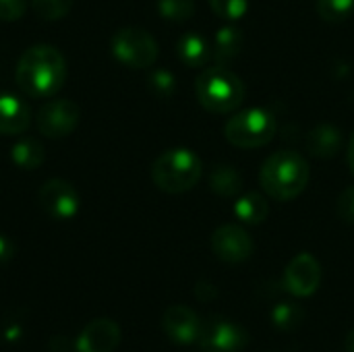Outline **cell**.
<instances>
[{"label": "cell", "mask_w": 354, "mask_h": 352, "mask_svg": "<svg viewBox=\"0 0 354 352\" xmlns=\"http://www.w3.org/2000/svg\"><path fill=\"white\" fill-rule=\"evenodd\" d=\"M162 328L168 340H172L178 346L195 344L199 342V336H201V319L187 305L168 307L162 315Z\"/></svg>", "instance_id": "cell-12"}, {"label": "cell", "mask_w": 354, "mask_h": 352, "mask_svg": "<svg viewBox=\"0 0 354 352\" xmlns=\"http://www.w3.org/2000/svg\"><path fill=\"white\" fill-rule=\"evenodd\" d=\"M120 328L112 319H93L89 322L77 340L79 352H114L120 344Z\"/></svg>", "instance_id": "cell-13"}, {"label": "cell", "mask_w": 354, "mask_h": 352, "mask_svg": "<svg viewBox=\"0 0 354 352\" xmlns=\"http://www.w3.org/2000/svg\"><path fill=\"white\" fill-rule=\"evenodd\" d=\"M27 0H0V19L2 21H19L25 15Z\"/></svg>", "instance_id": "cell-28"}, {"label": "cell", "mask_w": 354, "mask_h": 352, "mask_svg": "<svg viewBox=\"0 0 354 352\" xmlns=\"http://www.w3.org/2000/svg\"><path fill=\"white\" fill-rule=\"evenodd\" d=\"M176 54H178L180 62L191 68H201L212 58L209 44L199 33H185L176 44Z\"/></svg>", "instance_id": "cell-17"}, {"label": "cell", "mask_w": 354, "mask_h": 352, "mask_svg": "<svg viewBox=\"0 0 354 352\" xmlns=\"http://www.w3.org/2000/svg\"><path fill=\"white\" fill-rule=\"evenodd\" d=\"M39 205L54 220H71L81 207V197L68 180L50 178L39 189Z\"/></svg>", "instance_id": "cell-10"}, {"label": "cell", "mask_w": 354, "mask_h": 352, "mask_svg": "<svg viewBox=\"0 0 354 352\" xmlns=\"http://www.w3.org/2000/svg\"><path fill=\"white\" fill-rule=\"evenodd\" d=\"M195 297H197V301H201V303H212V301L218 299V288H216L212 282L201 280V282L195 286Z\"/></svg>", "instance_id": "cell-29"}, {"label": "cell", "mask_w": 354, "mask_h": 352, "mask_svg": "<svg viewBox=\"0 0 354 352\" xmlns=\"http://www.w3.org/2000/svg\"><path fill=\"white\" fill-rule=\"evenodd\" d=\"M44 145L37 139L25 137L10 147V160L23 170H37L44 164Z\"/></svg>", "instance_id": "cell-19"}, {"label": "cell", "mask_w": 354, "mask_h": 352, "mask_svg": "<svg viewBox=\"0 0 354 352\" xmlns=\"http://www.w3.org/2000/svg\"><path fill=\"white\" fill-rule=\"evenodd\" d=\"M209 187L220 197H234L243 189V176L228 164H218L209 172Z\"/></svg>", "instance_id": "cell-20"}, {"label": "cell", "mask_w": 354, "mask_h": 352, "mask_svg": "<svg viewBox=\"0 0 354 352\" xmlns=\"http://www.w3.org/2000/svg\"><path fill=\"white\" fill-rule=\"evenodd\" d=\"M348 166H351V170H353L354 174V135L353 139H351V143H348Z\"/></svg>", "instance_id": "cell-32"}, {"label": "cell", "mask_w": 354, "mask_h": 352, "mask_svg": "<svg viewBox=\"0 0 354 352\" xmlns=\"http://www.w3.org/2000/svg\"><path fill=\"white\" fill-rule=\"evenodd\" d=\"M79 118H81V110L73 100H52L39 108L35 122L41 135L50 139H60L75 131Z\"/></svg>", "instance_id": "cell-8"}, {"label": "cell", "mask_w": 354, "mask_h": 352, "mask_svg": "<svg viewBox=\"0 0 354 352\" xmlns=\"http://www.w3.org/2000/svg\"><path fill=\"white\" fill-rule=\"evenodd\" d=\"M338 218L344 222V224H351L354 226V185L346 187L342 191V195L338 197Z\"/></svg>", "instance_id": "cell-27"}, {"label": "cell", "mask_w": 354, "mask_h": 352, "mask_svg": "<svg viewBox=\"0 0 354 352\" xmlns=\"http://www.w3.org/2000/svg\"><path fill=\"white\" fill-rule=\"evenodd\" d=\"M195 95L205 110L214 114H226L245 102L247 89L236 73L216 64L199 73L195 81Z\"/></svg>", "instance_id": "cell-3"}, {"label": "cell", "mask_w": 354, "mask_h": 352, "mask_svg": "<svg viewBox=\"0 0 354 352\" xmlns=\"http://www.w3.org/2000/svg\"><path fill=\"white\" fill-rule=\"evenodd\" d=\"M307 151L315 158H334L342 145V133L334 124H319L307 135Z\"/></svg>", "instance_id": "cell-15"}, {"label": "cell", "mask_w": 354, "mask_h": 352, "mask_svg": "<svg viewBox=\"0 0 354 352\" xmlns=\"http://www.w3.org/2000/svg\"><path fill=\"white\" fill-rule=\"evenodd\" d=\"M158 12L172 23L189 21L195 15V0H158Z\"/></svg>", "instance_id": "cell-23"}, {"label": "cell", "mask_w": 354, "mask_h": 352, "mask_svg": "<svg viewBox=\"0 0 354 352\" xmlns=\"http://www.w3.org/2000/svg\"><path fill=\"white\" fill-rule=\"evenodd\" d=\"M315 6L326 23H342L354 12V0H317Z\"/></svg>", "instance_id": "cell-22"}, {"label": "cell", "mask_w": 354, "mask_h": 352, "mask_svg": "<svg viewBox=\"0 0 354 352\" xmlns=\"http://www.w3.org/2000/svg\"><path fill=\"white\" fill-rule=\"evenodd\" d=\"M209 6L216 17L224 21H239L245 17L249 0H209Z\"/></svg>", "instance_id": "cell-25"}, {"label": "cell", "mask_w": 354, "mask_h": 352, "mask_svg": "<svg viewBox=\"0 0 354 352\" xmlns=\"http://www.w3.org/2000/svg\"><path fill=\"white\" fill-rule=\"evenodd\" d=\"M29 122V106L12 93H0V135H21L27 131Z\"/></svg>", "instance_id": "cell-14"}, {"label": "cell", "mask_w": 354, "mask_h": 352, "mask_svg": "<svg viewBox=\"0 0 354 352\" xmlns=\"http://www.w3.org/2000/svg\"><path fill=\"white\" fill-rule=\"evenodd\" d=\"M276 135V120L263 108H251L228 118L224 137L228 143L241 149H255L268 145Z\"/></svg>", "instance_id": "cell-5"}, {"label": "cell", "mask_w": 354, "mask_h": 352, "mask_svg": "<svg viewBox=\"0 0 354 352\" xmlns=\"http://www.w3.org/2000/svg\"><path fill=\"white\" fill-rule=\"evenodd\" d=\"M205 352H218V351H205Z\"/></svg>", "instance_id": "cell-33"}, {"label": "cell", "mask_w": 354, "mask_h": 352, "mask_svg": "<svg viewBox=\"0 0 354 352\" xmlns=\"http://www.w3.org/2000/svg\"><path fill=\"white\" fill-rule=\"evenodd\" d=\"M284 286L292 297H313L322 286V266L311 253H299L284 270Z\"/></svg>", "instance_id": "cell-11"}, {"label": "cell", "mask_w": 354, "mask_h": 352, "mask_svg": "<svg viewBox=\"0 0 354 352\" xmlns=\"http://www.w3.org/2000/svg\"><path fill=\"white\" fill-rule=\"evenodd\" d=\"M203 174V164L199 156L185 147L166 149L160 154L151 166L153 185L170 195L191 191Z\"/></svg>", "instance_id": "cell-4"}, {"label": "cell", "mask_w": 354, "mask_h": 352, "mask_svg": "<svg viewBox=\"0 0 354 352\" xmlns=\"http://www.w3.org/2000/svg\"><path fill=\"white\" fill-rule=\"evenodd\" d=\"M12 253H15V247H12V243H10L6 237H2V234H0V263L8 261V259L12 257Z\"/></svg>", "instance_id": "cell-30"}, {"label": "cell", "mask_w": 354, "mask_h": 352, "mask_svg": "<svg viewBox=\"0 0 354 352\" xmlns=\"http://www.w3.org/2000/svg\"><path fill=\"white\" fill-rule=\"evenodd\" d=\"M147 85H149V89H151L153 95L164 98V100L170 98V95L176 91V79H174V75H172L170 71H166V68L153 71V73L149 75V79H147Z\"/></svg>", "instance_id": "cell-26"}, {"label": "cell", "mask_w": 354, "mask_h": 352, "mask_svg": "<svg viewBox=\"0 0 354 352\" xmlns=\"http://www.w3.org/2000/svg\"><path fill=\"white\" fill-rule=\"evenodd\" d=\"M158 41L149 31L139 27H124L112 37V54L129 68H149L158 58Z\"/></svg>", "instance_id": "cell-6"}, {"label": "cell", "mask_w": 354, "mask_h": 352, "mask_svg": "<svg viewBox=\"0 0 354 352\" xmlns=\"http://www.w3.org/2000/svg\"><path fill=\"white\" fill-rule=\"evenodd\" d=\"M241 50H243V31L241 29H236L232 25L218 29L214 50H212V58L216 64H220V66L230 64L234 58H239Z\"/></svg>", "instance_id": "cell-16"}, {"label": "cell", "mask_w": 354, "mask_h": 352, "mask_svg": "<svg viewBox=\"0 0 354 352\" xmlns=\"http://www.w3.org/2000/svg\"><path fill=\"white\" fill-rule=\"evenodd\" d=\"M15 77L19 89L25 91L27 95H52L64 85L66 60L54 46L37 44L23 52Z\"/></svg>", "instance_id": "cell-1"}, {"label": "cell", "mask_w": 354, "mask_h": 352, "mask_svg": "<svg viewBox=\"0 0 354 352\" xmlns=\"http://www.w3.org/2000/svg\"><path fill=\"white\" fill-rule=\"evenodd\" d=\"M75 0H31L33 10L46 21H58L68 15Z\"/></svg>", "instance_id": "cell-24"}, {"label": "cell", "mask_w": 354, "mask_h": 352, "mask_svg": "<svg viewBox=\"0 0 354 352\" xmlns=\"http://www.w3.org/2000/svg\"><path fill=\"white\" fill-rule=\"evenodd\" d=\"M199 344L205 351L239 352L249 344V334L241 324L212 315L201 322Z\"/></svg>", "instance_id": "cell-7"}, {"label": "cell", "mask_w": 354, "mask_h": 352, "mask_svg": "<svg viewBox=\"0 0 354 352\" xmlns=\"http://www.w3.org/2000/svg\"><path fill=\"white\" fill-rule=\"evenodd\" d=\"M234 214L243 224L257 226L263 224L266 218L270 216V203L259 193H245L234 201Z\"/></svg>", "instance_id": "cell-18"}, {"label": "cell", "mask_w": 354, "mask_h": 352, "mask_svg": "<svg viewBox=\"0 0 354 352\" xmlns=\"http://www.w3.org/2000/svg\"><path fill=\"white\" fill-rule=\"evenodd\" d=\"M259 183L268 197L276 201H292L309 185V164L299 151L280 149L263 162Z\"/></svg>", "instance_id": "cell-2"}, {"label": "cell", "mask_w": 354, "mask_h": 352, "mask_svg": "<svg viewBox=\"0 0 354 352\" xmlns=\"http://www.w3.org/2000/svg\"><path fill=\"white\" fill-rule=\"evenodd\" d=\"M344 349L346 352H354V328L346 334V340H344Z\"/></svg>", "instance_id": "cell-31"}, {"label": "cell", "mask_w": 354, "mask_h": 352, "mask_svg": "<svg viewBox=\"0 0 354 352\" xmlns=\"http://www.w3.org/2000/svg\"><path fill=\"white\" fill-rule=\"evenodd\" d=\"M303 319H305V311L297 303H278L272 309V322L282 332L297 330L303 324Z\"/></svg>", "instance_id": "cell-21"}, {"label": "cell", "mask_w": 354, "mask_h": 352, "mask_svg": "<svg viewBox=\"0 0 354 352\" xmlns=\"http://www.w3.org/2000/svg\"><path fill=\"white\" fill-rule=\"evenodd\" d=\"M212 251L224 263H243L253 255L255 243L243 226L224 224L212 234Z\"/></svg>", "instance_id": "cell-9"}]
</instances>
